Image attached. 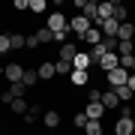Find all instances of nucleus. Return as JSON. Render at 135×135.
I'll list each match as a JSON object with an SVG mask.
<instances>
[{
  "label": "nucleus",
  "instance_id": "nucleus-1",
  "mask_svg": "<svg viewBox=\"0 0 135 135\" xmlns=\"http://www.w3.org/2000/svg\"><path fill=\"white\" fill-rule=\"evenodd\" d=\"M45 27H48L51 33H63V30H69V18L63 12H51L48 21H45Z\"/></svg>",
  "mask_w": 135,
  "mask_h": 135
},
{
  "label": "nucleus",
  "instance_id": "nucleus-2",
  "mask_svg": "<svg viewBox=\"0 0 135 135\" xmlns=\"http://www.w3.org/2000/svg\"><path fill=\"white\" fill-rule=\"evenodd\" d=\"M90 27H93V24H90V18H84V15H75V18L69 21V30H72V33H75L78 39H84Z\"/></svg>",
  "mask_w": 135,
  "mask_h": 135
},
{
  "label": "nucleus",
  "instance_id": "nucleus-3",
  "mask_svg": "<svg viewBox=\"0 0 135 135\" xmlns=\"http://www.w3.org/2000/svg\"><path fill=\"white\" fill-rule=\"evenodd\" d=\"M96 63H99V69H102V72L108 75V72H114V69L120 66V57H117V51H111V54H105V57H99Z\"/></svg>",
  "mask_w": 135,
  "mask_h": 135
},
{
  "label": "nucleus",
  "instance_id": "nucleus-4",
  "mask_svg": "<svg viewBox=\"0 0 135 135\" xmlns=\"http://www.w3.org/2000/svg\"><path fill=\"white\" fill-rule=\"evenodd\" d=\"M126 81H129V72H126V69H120V66H117L114 72H108V87H111V90H117V87H123Z\"/></svg>",
  "mask_w": 135,
  "mask_h": 135
},
{
  "label": "nucleus",
  "instance_id": "nucleus-5",
  "mask_svg": "<svg viewBox=\"0 0 135 135\" xmlns=\"http://www.w3.org/2000/svg\"><path fill=\"white\" fill-rule=\"evenodd\" d=\"M114 135H135V120L132 117H120L114 123Z\"/></svg>",
  "mask_w": 135,
  "mask_h": 135
},
{
  "label": "nucleus",
  "instance_id": "nucleus-6",
  "mask_svg": "<svg viewBox=\"0 0 135 135\" xmlns=\"http://www.w3.org/2000/svg\"><path fill=\"white\" fill-rule=\"evenodd\" d=\"M75 6L81 9V15H84V18H90V21L96 18V12H99V3H96V0H78Z\"/></svg>",
  "mask_w": 135,
  "mask_h": 135
},
{
  "label": "nucleus",
  "instance_id": "nucleus-7",
  "mask_svg": "<svg viewBox=\"0 0 135 135\" xmlns=\"http://www.w3.org/2000/svg\"><path fill=\"white\" fill-rule=\"evenodd\" d=\"M24 72H27V69H24V66H18V63H9V66H3V75L9 78L12 84H18L21 78H24Z\"/></svg>",
  "mask_w": 135,
  "mask_h": 135
},
{
  "label": "nucleus",
  "instance_id": "nucleus-8",
  "mask_svg": "<svg viewBox=\"0 0 135 135\" xmlns=\"http://www.w3.org/2000/svg\"><path fill=\"white\" fill-rule=\"evenodd\" d=\"M90 63H93V57L87 51H78L75 54V60H72V69H81V72H90Z\"/></svg>",
  "mask_w": 135,
  "mask_h": 135
},
{
  "label": "nucleus",
  "instance_id": "nucleus-9",
  "mask_svg": "<svg viewBox=\"0 0 135 135\" xmlns=\"http://www.w3.org/2000/svg\"><path fill=\"white\" fill-rule=\"evenodd\" d=\"M102 105H105V111H111V108H120L123 102L117 99V93H114V90H111V87H108V90L102 93Z\"/></svg>",
  "mask_w": 135,
  "mask_h": 135
},
{
  "label": "nucleus",
  "instance_id": "nucleus-10",
  "mask_svg": "<svg viewBox=\"0 0 135 135\" xmlns=\"http://www.w3.org/2000/svg\"><path fill=\"white\" fill-rule=\"evenodd\" d=\"M87 120H99L102 114H105V105H102V102H87Z\"/></svg>",
  "mask_w": 135,
  "mask_h": 135
},
{
  "label": "nucleus",
  "instance_id": "nucleus-11",
  "mask_svg": "<svg viewBox=\"0 0 135 135\" xmlns=\"http://www.w3.org/2000/svg\"><path fill=\"white\" fill-rule=\"evenodd\" d=\"M36 72H39V78H42V81H51V78L57 75V69H54V63H51V60H45V63H39Z\"/></svg>",
  "mask_w": 135,
  "mask_h": 135
},
{
  "label": "nucleus",
  "instance_id": "nucleus-12",
  "mask_svg": "<svg viewBox=\"0 0 135 135\" xmlns=\"http://www.w3.org/2000/svg\"><path fill=\"white\" fill-rule=\"evenodd\" d=\"M75 54H78V48H75V42H66V45H60V60L72 63V60H75Z\"/></svg>",
  "mask_w": 135,
  "mask_h": 135
},
{
  "label": "nucleus",
  "instance_id": "nucleus-13",
  "mask_svg": "<svg viewBox=\"0 0 135 135\" xmlns=\"http://www.w3.org/2000/svg\"><path fill=\"white\" fill-rule=\"evenodd\" d=\"M42 123L48 126V129H57V126H60V111H45V114H42Z\"/></svg>",
  "mask_w": 135,
  "mask_h": 135
},
{
  "label": "nucleus",
  "instance_id": "nucleus-14",
  "mask_svg": "<svg viewBox=\"0 0 135 135\" xmlns=\"http://www.w3.org/2000/svg\"><path fill=\"white\" fill-rule=\"evenodd\" d=\"M84 42L90 45V48H93V45H99V42H102V30H99V27H90V30H87V36H84Z\"/></svg>",
  "mask_w": 135,
  "mask_h": 135
},
{
  "label": "nucleus",
  "instance_id": "nucleus-15",
  "mask_svg": "<svg viewBox=\"0 0 135 135\" xmlns=\"http://www.w3.org/2000/svg\"><path fill=\"white\" fill-rule=\"evenodd\" d=\"M9 42H12V51L27 48V36H24V33H9Z\"/></svg>",
  "mask_w": 135,
  "mask_h": 135
},
{
  "label": "nucleus",
  "instance_id": "nucleus-16",
  "mask_svg": "<svg viewBox=\"0 0 135 135\" xmlns=\"http://www.w3.org/2000/svg\"><path fill=\"white\" fill-rule=\"evenodd\" d=\"M126 15H129V9L114 0V21H117V24H126Z\"/></svg>",
  "mask_w": 135,
  "mask_h": 135
},
{
  "label": "nucleus",
  "instance_id": "nucleus-17",
  "mask_svg": "<svg viewBox=\"0 0 135 135\" xmlns=\"http://www.w3.org/2000/svg\"><path fill=\"white\" fill-rule=\"evenodd\" d=\"M69 81H72V84H78V87H84L87 81H90V75H87V72H81V69H72V75H69Z\"/></svg>",
  "mask_w": 135,
  "mask_h": 135
},
{
  "label": "nucleus",
  "instance_id": "nucleus-18",
  "mask_svg": "<svg viewBox=\"0 0 135 135\" xmlns=\"http://www.w3.org/2000/svg\"><path fill=\"white\" fill-rule=\"evenodd\" d=\"M36 39H39V45H45V42H54V33H51V30L48 27H39L36 30V33H33Z\"/></svg>",
  "mask_w": 135,
  "mask_h": 135
},
{
  "label": "nucleus",
  "instance_id": "nucleus-19",
  "mask_svg": "<svg viewBox=\"0 0 135 135\" xmlns=\"http://www.w3.org/2000/svg\"><path fill=\"white\" fill-rule=\"evenodd\" d=\"M9 108L15 111V114H21V117H24V114H27V111H30V102H27V99H15V102H12V105H9Z\"/></svg>",
  "mask_w": 135,
  "mask_h": 135
},
{
  "label": "nucleus",
  "instance_id": "nucleus-20",
  "mask_svg": "<svg viewBox=\"0 0 135 135\" xmlns=\"http://www.w3.org/2000/svg\"><path fill=\"white\" fill-rule=\"evenodd\" d=\"M42 114H45V111L39 108V105H30V111L24 114V123H36V120H39V117H42Z\"/></svg>",
  "mask_w": 135,
  "mask_h": 135
},
{
  "label": "nucleus",
  "instance_id": "nucleus-21",
  "mask_svg": "<svg viewBox=\"0 0 135 135\" xmlns=\"http://www.w3.org/2000/svg\"><path fill=\"white\" fill-rule=\"evenodd\" d=\"M21 84H24V87L39 84V72H36V69H27V72H24V78H21Z\"/></svg>",
  "mask_w": 135,
  "mask_h": 135
},
{
  "label": "nucleus",
  "instance_id": "nucleus-22",
  "mask_svg": "<svg viewBox=\"0 0 135 135\" xmlns=\"http://www.w3.org/2000/svg\"><path fill=\"white\" fill-rule=\"evenodd\" d=\"M54 69H57V75H63V78L72 75V63H66V60H57V63H54Z\"/></svg>",
  "mask_w": 135,
  "mask_h": 135
},
{
  "label": "nucleus",
  "instance_id": "nucleus-23",
  "mask_svg": "<svg viewBox=\"0 0 135 135\" xmlns=\"http://www.w3.org/2000/svg\"><path fill=\"white\" fill-rule=\"evenodd\" d=\"M117 54H120V57L135 54V42H117Z\"/></svg>",
  "mask_w": 135,
  "mask_h": 135
},
{
  "label": "nucleus",
  "instance_id": "nucleus-24",
  "mask_svg": "<svg viewBox=\"0 0 135 135\" xmlns=\"http://www.w3.org/2000/svg\"><path fill=\"white\" fill-rule=\"evenodd\" d=\"M114 93H117V99H120L123 105H126V102H132V90H129V87H126V84H123V87H117Z\"/></svg>",
  "mask_w": 135,
  "mask_h": 135
},
{
  "label": "nucleus",
  "instance_id": "nucleus-25",
  "mask_svg": "<svg viewBox=\"0 0 135 135\" xmlns=\"http://www.w3.org/2000/svg\"><path fill=\"white\" fill-rule=\"evenodd\" d=\"M84 132H87V135H102V123H99V120H87Z\"/></svg>",
  "mask_w": 135,
  "mask_h": 135
},
{
  "label": "nucleus",
  "instance_id": "nucleus-26",
  "mask_svg": "<svg viewBox=\"0 0 135 135\" xmlns=\"http://www.w3.org/2000/svg\"><path fill=\"white\" fill-rule=\"evenodd\" d=\"M24 90H27V87H24V84H21V81L9 87V93H12V99H24Z\"/></svg>",
  "mask_w": 135,
  "mask_h": 135
},
{
  "label": "nucleus",
  "instance_id": "nucleus-27",
  "mask_svg": "<svg viewBox=\"0 0 135 135\" xmlns=\"http://www.w3.org/2000/svg\"><path fill=\"white\" fill-rule=\"evenodd\" d=\"M12 51V42H9V33H0V54Z\"/></svg>",
  "mask_w": 135,
  "mask_h": 135
},
{
  "label": "nucleus",
  "instance_id": "nucleus-28",
  "mask_svg": "<svg viewBox=\"0 0 135 135\" xmlns=\"http://www.w3.org/2000/svg\"><path fill=\"white\" fill-rule=\"evenodd\" d=\"M30 9H33V12H45L48 3H45V0H30Z\"/></svg>",
  "mask_w": 135,
  "mask_h": 135
},
{
  "label": "nucleus",
  "instance_id": "nucleus-29",
  "mask_svg": "<svg viewBox=\"0 0 135 135\" xmlns=\"http://www.w3.org/2000/svg\"><path fill=\"white\" fill-rule=\"evenodd\" d=\"M87 99H90V102H102V90L90 87V90H87Z\"/></svg>",
  "mask_w": 135,
  "mask_h": 135
},
{
  "label": "nucleus",
  "instance_id": "nucleus-30",
  "mask_svg": "<svg viewBox=\"0 0 135 135\" xmlns=\"http://www.w3.org/2000/svg\"><path fill=\"white\" fill-rule=\"evenodd\" d=\"M72 123L78 126V129H84V126H87V114H75V117H72Z\"/></svg>",
  "mask_w": 135,
  "mask_h": 135
},
{
  "label": "nucleus",
  "instance_id": "nucleus-31",
  "mask_svg": "<svg viewBox=\"0 0 135 135\" xmlns=\"http://www.w3.org/2000/svg\"><path fill=\"white\" fill-rule=\"evenodd\" d=\"M120 117H132V105H129V102L120 105Z\"/></svg>",
  "mask_w": 135,
  "mask_h": 135
},
{
  "label": "nucleus",
  "instance_id": "nucleus-32",
  "mask_svg": "<svg viewBox=\"0 0 135 135\" xmlns=\"http://www.w3.org/2000/svg\"><path fill=\"white\" fill-rule=\"evenodd\" d=\"M0 102H6V105H12V102H15V99H12V93H9V90H6V93H0Z\"/></svg>",
  "mask_w": 135,
  "mask_h": 135
},
{
  "label": "nucleus",
  "instance_id": "nucleus-33",
  "mask_svg": "<svg viewBox=\"0 0 135 135\" xmlns=\"http://www.w3.org/2000/svg\"><path fill=\"white\" fill-rule=\"evenodd\" d=\"M126 87L132 90V96H135V72H129V81H126Z\"/></svg>",
  "mask_w": 135,
  "mask_h": 135
},
{
  "label": "nucleus",
  "instance_id": "nucleus-34",
  "mask_svg": "<svg viewBox=\"0 0 135 135\" xmlns=\"http://www.w3.org/2000/svg\"><path fill=\"white\" fill-rule=\"evenodd\" d=\"M15 9H30V0H15Z\"/></svg>",
  "mask_w": 135,
  "mask_h": 135
},
{
  "label": "nucleus",
  "instance_id": "nucleus-35",
  "mask_svg": "<svg viewBox=\"0 0 135 135\" xmlns=\"http://www.w3.org/2000/svg\"><path fill=\"white\" fill-rule=\"evenodd\" d=\"M36 45H39V39H36L33 33H30V36H27V48H36Z\"/></svg>",
  "mask_w": 135,
  "mask_h": 135
},
{
  "label": "nucleus",
  "instance_id": "nucleus-36",
  "mask_svg": "<svg viewBox=\"0 0 135 135\" xmlns=\"http://www.w3.org/2000/svg\"><path fill=\"white\" fill-rule=\"evenodd\" d=\"M132 102H135V96H132Z\"/></svg>",
  "mask_w": 135,
  "mask_h": 135
},
{
  "label": "nucleus",
  "instance_id": "nucleus-37",
  "mask_svg": "<svg viewBox=\"0 0 135 135\" xmlns=\"http://www.w3.org/2000/svg\"><path fill=\"white\" fill-rule=\"evenodd\" d=\"M111 135H114V132H111Z\"/></svg>",
  "mask_w": 135,
  "mask_h": 135
},
{
  "label": "nucleus",
  "instance_id": "nucleus-38",
  "mask_svg": "<svg viewBox=\"0 0 135 135\" xmlns=\"http://www.w3.org/2000/svg\"><path fill=\"white\" fill-rule=\"evenodd\" d=\"M132 72H135V69H132Z\"/></svg>",
  "mask_w": 135,
  "mask_h": 135
}]
</instances>
